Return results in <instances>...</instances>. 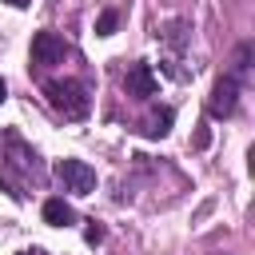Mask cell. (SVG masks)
<instances>
[{"instance_id": "cell-4", "label": "cell", "mask_w": 255, "mask_h": 255, "mask_svg": "<svg viewBox=\"0 0 255 255\" xmlns=\"http://www.w3.org/2000/svg\"><path fill=\"white\" fill-rule=\"evenodd\" d=\"M239 80L227 72V76H219L215 80V88H211V96H207V116H215V120H227V116H235V108H239Z\"/></svg>"}, {"instance_id": "cell-13", "label": "cell", "mask_w": 255, "mask_h": 255, "mask_svg": "<svg viewBox=\"0 0 255 255\" xmlns=\"http://www.w3.org/2000/svg\"><path fill=\"white\" fill-rule=\"evenodd\" d=\"M4 96H8V88H4V80H0V104H4Z\"/></svg>"}, {"instance_id": "cell-6", "label": "cell", "mask_w": 255, "mask_h": 255, "mask_svg": "<svg viewBox=\"0 0 255 255\" xmlns=\"http://www.w3.org/2000/svg\"><path fill=\"white\" fill-rule=\"evenodd\" d=\"M159 40L167 44L171 56H179V52L191 44V24H187V20H171V24H163V28H159Z\"/></svg>"}, {"instance_id": "cell-10", "label": "cell", "mask_w": 255, "mask_h": 255, "mask_svg": "<svg viewBox=\"0 0 255 255\" xmlns=\"http://www.w3.org/2000/svg\"><path fill=\"white\" fill-rule=\"evenodd\" d=\"M84 239H88V243H92V247H96V243H100V239H104V227H100V223H96V219H92V223H88V231H84Z\"/></svg>"}, {"instance_id": "cell-14", "label": "cell", "mask_w": 255, "mask_h": 255, "mask_svg": "<svg viewBox=\"0 0 255 255\" xmlns=\"http://www.w3.org/2000/svg\"><path fill=\"white\" fill-rule=\"evenodd\" d=\"M20 255H32V251H20Z\"/></svg>"}, {"instance_id": "cell-9", "label": "cell", "mask_w": 255, "mask_h": 255, "mask_svg": "<svg viewBox=\"0 0 255 255\" xmlns=\"http://www.w3.org/2000/svg\"><path fill=\"white\" fill-rule=\"evenodd\" d=\"M116 24H120V12H116V8H104L100 20H96V36H112Z\"/></svg>"}, {"instance_id": "cell-8", "label": "cell", "mask_w": 255, "mask_h": 255, "mask_svg": "<svg viewBox=\"0 0 255 255\" xmlns=\"http://www.w3.org/2000/svg\"><path fill=\"white\" fill-rule=\"evenodd\" d=\"M171 120H175V112L171 108H159L151 120H147V128H143V135H151V139H163L167 131H171Z\"/></svg>"}, {"instance_id": "cell-1", "label": "cell", "mask_w": 255, "mask_h": 255, "mask_svg": "<svg viewBox=\"0 0 255 255\" xmlns=\"http://www.w3.org/2000/svg\"><path fill=\"white\" fill-rule=\"evenodd\" d=\"M44 96H48V104L64 120H84L88 108H92V96H88V88L80 80H48L44 84Z\"/></svg>"}, {"instance_id": "cell-12", "label": "cell", "mask_w": 255, "mask_h": 255, "mask_svg": "<svg viewBox=\"0 0 255 255\" xmlns=\"http://www.w3.org/2000/svg\"><path fill=\"white\" fill-rule=\"evenodd\" d=\"M8 4H12V8H24V4H32V0H8Z\"/></svg>"}, {"instance_id": "cell-2", "label": "cell", "mask_w": 255, "mask_h": 255, "mask_svg": "<svg viewBox=\"0 0 255 255\" xmlns=\"http://www.w3.org/2000/svg\"><path fill=\"white\" fill-rule=\"evenodd\" d=\"M56 179L72 195H92L96 191V167H88L84 159H60L56 163Z\"/></svg>"}, {"instance_id": "cell-7", "label": "cell", "mask_w": 255, "mask_h": 255, "mask_svg": "<svg viewBox=\"0 0 255 255\" xmlns=\"http://www.w3.org/2000/svg\"><path fill=\"white\" fill-rule=\"evenodd\" d=\"M44 223H52V227H68V223H76L72 203H64V199H48V203H44Z\"/></svg>"}, {"instance_id": "cell-5", "label": "cell", "mask_w": 255, "mask_h": 255, "mask_svg": "<svg viewBox=\"0 0 255 255\" xmlns=\"http://www.w3.org/2000/svg\"><path fill=\"white\" fill-rule=\"evenodd\" d=\"M124 92L128 96H135V100H151L155 96V72H151V64H131L128 68V76H124Z\"/></svg>"}, {"instance_id": "cell-3", "label": "cell", "mask_w": 255, "mask_h": 255, "mask_svg": "<svg viewBox=\"0 0 255 255\" xmlns=\"http://www.w3.org/2000/svg\"><path fill=\"white\" fill-rule=\"evenodd\" d=\"M72 56V44L56 32H36L32 36V64L36 68H52V64H64Z\"/></svg>"}, {"instance_id": "cell-11", "label": "cell", "mask_w": 255, "mask_h": 255, "mask_svg": "<svg viewBox=\"0 0 255 255\" xmlns=\"http://www.w3.org/2000/svg\"><path fill=\"white\" fill-rule=\"evenodd\" d=\"M211 143V131H207V124H199V131H195V151H203Z\"/></svg>"}]
</instances>
